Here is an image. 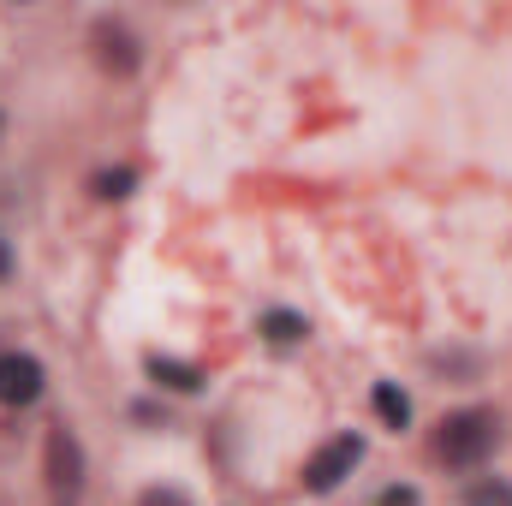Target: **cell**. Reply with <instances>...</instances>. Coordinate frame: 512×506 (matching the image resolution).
Masks as SVG:
<instances>
[{"label":"cell","instance_id":"cell-1","mask_svg":"<svg viewBox=\"0 0 512 506\" xmlns=\"http://www.w3.org/2000/svg\"><path fill=\"white\" fill-rule=\"evenodd\" d=\"M495 441H501L495 411H459V417H447V423H441V459H447V465H459V471L483 465V459L495 453Z\"/></svg>","mask_w":512,"mask_h":506},{"label":"cell","instance_id":"cell-7","mask_svg":"<svg viewBox=\"0 0 512 506\" xmlns=\"http://www.w3.org/2000/svg\"><path fill=\"white\" fill-rule=\"evenodd\" d=\"M370 399H376V417H382L387 429H405V423H411V399H405V393H399L393 381H382V387H376Z\"/></svg>","mask_w":512,"mask_h":506},{"label":"cell","instance_id":"cell-6","mask_svg":"<svg viewBox=\"0 0 512 506\" xmlns=\"http://www.w3.org/2000/svg\"><path fill=\"white\" fill-rule=\"evenodd\" d=\"M149 376L161 381V387H173V393H197L203 387L197 364H179V358H161V352H149Z\"/></svg>","mask_w":512,"mask_h":506},{"label":"cell","instance_id":"cell-10","mask_svg":"<svg viewBox=\"0 0 512 506\" xmlns=\"http://www.w3.org/2000/svg\"><path fill=\"white\" fill-rule=\"evenodd\" d=\"M465 506H512V483L489 477V483H477V489L465 495Z\"/></svg>","mask_w":512,"mask_h":506},{"label":"cell","instance_id":"cell-8","mask_svg":"<svg viewBox=\"0 0 512 506\" xmlns=\"http://www.w3.org/2000/svg\"><path fill=\"white\" fill-rule=\"evenodd\" d=\"M262 334H268L274 346H292V340H304V316H292V310H268V316H262Z\"/></svg>","mask_w":512,"mask_h":506},{"label":"cell","instance_id":"cell-12","mask_svg":"<svg viewBox=\"0 0 512 506\" xmlns=\"http://www.w3.org/2000/svg\"><path fill=\"white\" fill-rule=\"evenodd\" d=\"M382 506H417V495L411 489H382Z\"/></svg>","mask_w":512,"mask_h":506},{"label":"cell","instance_id":"cell-4","mask_svg":"<svg viewBox=\"0 0 512 506\" xmlns=\"http://www.w3.org/2000/svg\"><path fill=\"white\" fill-rule=\"evenodd\" d=\"M96 54H102V66H114V72H131V66H137V42H131L120 24H96Z\"/></svg>","mask_w":512,"mask_h":506},{"label":"cell","instance_id":"cell-9","mask_svg":"<svg viewBox=\"0 0 512 506\" xmlns=\"http://www.w3.org/2000/svg\"><path fill=\"white\" fill-rule=\"evenodd\" d=\"M90 185H96V197H102V203H114V197H131L137 173H131V167H114V173H96Z\"/></svg>","mask_w":512,"mask_h":506},{"label":"cell","instance_id":"cell-2","mask_svg":"<svg viewBox=\"0 0 512 506\" xmlns=\"http://www.w3.org/2000/svg\"><path fill=\"white\" fill-rule=\"evenodd\" d=\"M358 459H364V441H358V435H334V441L304 465V489H310V495H334V489L358 471Z\"/></svg>","mask_w":512,"mask_h":506},{"label":"cell","instance_id":"cell-11","mask_svg":"<svg viewBox=\"0 0 512 506\" xmlns=\"http://www.w3.org/2000/svg\"><path fill=\"white\" fill-rule=\"evenodd\" d=\"M137 506H191V501H185L179 489H149V495H143Z\"/></svg>","mask_w":512,"mask_h":506},{"label":"cell","instance_id":"cell-3","mask_svg":"<svg viewBox=\"0 0 512 506\" xmlns=\"http://www.w3.org/2000/svg\"><path fill=\"white\" fill-rule=\"evenodd\" d=\"M42 399V364L30 352H0V405H36Z\"/></svg>","mask_w":512,"mask_h":506},{"label":"cell","instance_id":"cell-5","mask_svg":"<svg viewBox=\"0 0 512 506\" xmlns=\"http://www.w3.org/2000/svg\"><path fill=\"white\" fill-rule=\"evenodd\" d=\"M48 471H54V489H78V447L66 429L48 435Z\"/></svg>","mask_w":512,"mask_h":506},{"label":"cell","instance_id":"cell-13","mask_svg":"<svg viewBox=\"0 0 512 506\" xmlns=\"http://www.w3.org/2000/svg\"><path fill=\"white\" fill-rule=\"evenodd\" d=\"M6 268H12V262H6V245H0V274H6Z\"/></svg>","mask_w":512,"mask_h":506}]
</instances>
